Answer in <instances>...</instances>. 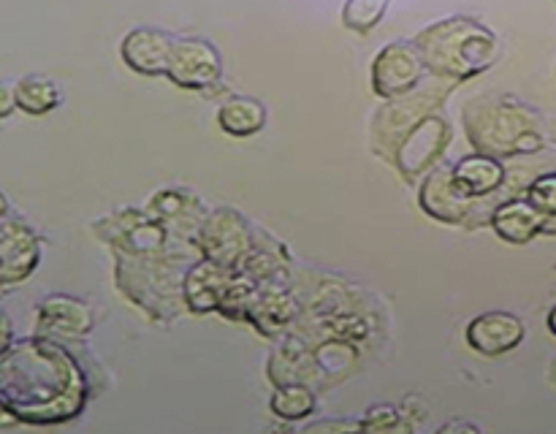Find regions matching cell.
Here are the masks:
<instances>
[{
  "label": "cell",
  "instance_id": "12",
  "mask_svg": "<svg viewBox=\"0 0 556 434\" xmlns=\"http://www.w3.org/2000/svg\"><path fill=\"white\" fill-rule=\"evenodd\" d=\"M36 334L49 336H85L92 329V309L81 298L68 293H52L36 309Z\"/></svg>",
  "mask_w": 556,
  "mask_h": 434
},
{
  "label": "cell",
  "instance_id": "7",
  "mask_svg": "<svg viewBox=\"0 0 556 434\" xmlns=\"http://www.w3.org/2000/svg\"><path fill=\"white\" fill-rule=\"evenodd\" d=\"M451 139H454V130H451L448 119L443 114H429L400 144V150L394 155L396 168L405 174V179L421 177V174H427L443 157Z\"/></svg>",
  "mask_w": 556,
  "mask_h": 434
},
{
  "label": "cell",
  "instance_id": "28",
  "mask_svg": "<svg viewBox=\"0 0 556 434\" xmlns=\"http://www.w3.org/2000/svg\"><path fill=\"white\" fill-rule=\"evenodd\" d=\"M9 215V199L3 195V190H0V217Z\"/></svg>",
  "mask_w": 556,
  "mask_h": 434
},
{
  "label": "cell",
  "instance_id": "14",
  "mask_svg": "<svg viewBox=\"0 0 556 434\" xmlns=\"http://www.w3.org/2000/svg\"><path fill=\"white\" fill-rule=\"evenodd\" d=\"M543 220H546V215L535 209L525 199V193L510 195V199H505L503 204L489 212V222H492L494 233L508 244H530L532 239L541 237Z\"/></svg>",
  "mask_w": 556,
  "mask_h": 434
},
{
  "label": "cell",
  "instance_id": "9",
  "mask_svg": "<svg viewBox=\"0 0 556 434\" xmlns=\"http://www.w3.org/2000/svg\"><path fill=\"white\" fill-rule=\"evenodd\" d=\"M424 68L421 54L416 52L413 41H391L375 54L372 60V90L380 98H400L421 85Z\"/></svg>",
  "mask_w": 556,
  "mask_h": 434
},
{
  "label": "cell",
  "instance_id": "18",
  "mask_svg": "<svg viewBox=\"0 0 556 434\" xmlns=\"http://www.w3.org/2000/svg\"><path fill=\"white\" fill-rule=\"evenodd\" d=\"M63 101V92L60 87L54 85L52 79L47 76H22L20 81L14 85V103L20 112L30 114V117H41V114L54 112Z\"/></svg>",
  "mask_w": 556,
  "mask_h": 434
},
{
  "label": "cell",
  "instance_id": "6",
  "mask_svg": "<svg viewBox=\"0 0 556 434\" xmlns=\"http://www.w3.org/2000/svg\"><path fill=\"white\" fill-rule=\"evenodd\" d=\"M166 76L182 90H210L220 81V52L204 38H174Z\"/></svg>",
  "mask_w": 556,
  "mask_h": 434
},
{
  "label": "cell",
  "instance_id": "21",
  "mask_svg": "<svg viewBox=\"0 0 556 434\" xmlns=\"http://www.w3.org/2000/svg\"><path fill=\"white\" fill-rule=\"evenodd\" d=\"M525 199L546 217L556 215V171L538 174L535 179H530L525 188Z\"/></svg>",
  "mask_w": 556,
  "mask_h": 434
},
{
  "label": "cell",
  "instance_id": "5",
  "mask_svg": "<svg viewBox=\"0 0 556 434\" xmlns=\"http://www.w3.org/2000/svg\"><path fill=\"white\" fill-rule=\"evenodd\" d=\"M199 247L206 260L233 269L253 250V231L239 212L217 209L201 226Z\"/></svg>",
  "mask_w": 556,
  "mask_h": 434
},
{
  "label": "cell",
  "instance_id": "4",
  "mask_svg": "<svg viewBox=\"0 0 556 434\" xmlns=\"http://www.w3.org/2000/svg\"><path fill=\"white\" fill-rule=\"evenodd\" d=\"M438 79V76H434ZM454 81L438 79L434 87H413L410 92L400 98H389L386 106L372 119V146L378 155L394 161L396 150L405 141V136L421 123L424 117L434 114V108L443 106L445 98L454 92Z\"/></svg>",
  "mask_w": 556,
  "mask_h": 434
},
{
  "label": "cell",
  "instance_id": "3",
  "mask_svg": "<svg viewBox=\"0 0 556 434\" xmlns=\"http://www.w3.org/2000/svg\"><path fill=\"white\" fill-rule=\"evenodd\" d=\"M413 47L421 54L424 68L454 85L492 68L500 54L497 36L470 16H451L424 27Z\"/></svg>",
  "mask_w": 556,
  "mask_h": 434
},
{
  "label": "cell",
  "instance_id": "2",
  "mask_svg": "<svg viewBox=\"0 0 556 434\" xmlns=\"http://www.w3.org/2000/svg\"><path fill=\"white\" fill-rule=\"evenodd\" d=\"M465 130L476 152L492 157L538 155L548 144L543 114L514 95H481L465 106Z\"/></svg>",
  "mask_w": 556,
  "mask_h": 434
},
{
  "label": "cell",
  "instance_id": "22",
  "mask_svg": "<svg viewBox=\"0 0 556 434\" xmlns=\"http://www.w3.org/2000/svg\"><path fill=\"white\" fill-rule=\"evenodd\" d=\"M358 429H362V432H410V423L402 421V416L394 407L375 405L372 410L367 412V418L358 421Z\"/></svg>",
  "mask_w": 556,
  "mask_h": 434
},
{
  "label": "cell",
  "instance_id": "24",
  "mask_svg": "<svg viewBox=\"0 0 556 434\" xmlns=\"http://www.w3.org/2000/svg\"><path fill=\"white\" fill-rule=\"evenodd\" d=\"M16 108L14 103V85H9V81H0V119L11 117Z\"/></svg>",
  "mask_w": 556,
  "mask_h": 434
},
{
  "label": "cell",
  "instance_id": "11",
  "mask_svg": "<svg viewBox=\"0 0 556 434\" xmlns=\"http://www.w3.org/2000/svg\"><path fill=\"white\" fill-rule=\"evenodd\" d=\"M418 201H421V209L440 222H465L478 204L476 199H467L456 188L454 177H451V166L429 168Z\"/></svg>",
  "mask_w": 556,
  "mask_h": 434
},
{
  "label": "cell",
  "instance_id": "15",
  "mask_svg": "<svg viewBox=\"0 0 556 434\" xmlns=\"http://www.w3.org/2000/svg\"><path fill=\"white\" fill-rule=\"evenodd\" d=\"M451 177L454 184L467 195V199L483 201L492 193H497L505 182H508V171H505L503 161L483 152H472L456 161L451 166Z\"/></svg>",
  "mask_w": 556,
  "mask_h": 434
},
{
  "label": "cell",
  "instance_id": "17",
  "mask_svg": "<svg viewBox=\"0 0 556 434\" xmlns=\"http://www.w3.org/2000/svg\"><path fill=\"white\" fill-rule=\"evenodd\" d=\"M217 125H220L223 133L237 136V139L255 136L261 133L266 125V106L258 98L231 95L228 101L220 103V108H217Z\"/></svg>",
  "mask_w": 556,
  "mask_h": 434
},
{
  "label": "cell",
  "instance_id": "20",
  "mask_svg": "<svg viewBox=\"0 0 556 434\" xmlns=\"http://www.w3.org/2000/svg\"><path fill=\"white\" fill-rule=\"evenodd\" d=\"M386 9H389V0H348L345 11H342V20L351 30L367 33L383 20Z\"/></svg>",
  "mask_w": 556,
  "mask_h": 434
},
{
  "label": "cell",
  "instance_id": "23",
  "mask_svg": "<svg viewBox=\"0 0 556 434\" xmlns=\"http://www.w3.org/2000/svg\"><path fill=\"white\" fill-rule=\"evenodd\" d=\"M304 432H362L358 429V421H315L304 426Z\"/></svg>",
  "mask_w": 556,
  "mask_h": 434
},
{
  "label": "cell",
  "instance_id": "10",
  "mask_svg": "<svg viewBox=\"0 0 556 434\" xmlns=\"http://www.w3.org/2000/svg\"><path fill=\"white\" fill-rule=\"evenodd\" d=\"M525 320L514 312H503V309L478 315V318H472L470 326H467V345L476 353H481V356L492 358L514 353L516 347L525 342Z\"/></svg>",
  "mask_w": 556,
  "mask_h": 434
},
{
  "label": "cell",
  "instance_id": "1",
  "mask_svg": "<svg viewBox=\"0 0 556 434\" xmlns=\"http://www.w3.org/2000/svg\"><path fill=\"white\" fill-rule=\"evenodd\" d=\"M87 378L79 361L49 336L11 340L0 353V410L22 423L52 426L79 416Z\"/></svg>",
  "mask_w": 556,
  "mask_h": 434
},
{
  "label": "cell",
  "instance_id": "13",
  "mask_svg": "<svg viewBox=\"0 0 556 434\" xmlns=\"http://www.w3.org/2000/svg\"><path fill=\"white\" fill-rule=\"evenodd\" d=\"M174 38L168 33L155 30V27H136L123 38V54L125 65L134 68L136 74L144 76H166L168 52H172Z\"/></svg>",
  "mask_w": 556,
  "mask_h": 434
},
{
  "label": "cell",
  "instance_id": "29",
  "mask_svg": "<svg viewBox=\"0 0 556 434\" xmlns=\"http://www.w3.org/2000/svg\"><path fill=\"white\" fill-rule=\"evenodd\" d=\"M552 136H554V141H556V123H554V130H552Z\"/></svg>",
  "mask_w": 556,
  "mask_h": 434
},
{
  "label": "cell",
  "instance_id": "8",
  "mask_svg": "<svg viewBox=\"0 0 556 434\" xmlns=\"http://www.w3.org/2000/svg\"><path fill=\"white\" fill-rule=\"evenodd\" d=\"M41 264V237L22 217H0V288L20 285Z\"/></svg>",
  "mask_w": 556,
  "mask_h": 434
},
{
  "label": "cell",
  "instance_id": "27",
  "mask_svg": "<svg viewBox=\"0 0 556 434\" xmlns=\"http://www.w3.org/2000/svg\"><path fill=\"white\" fill-rule=\"evenodd\" d=\"M546 326H548V331H552V334L556 336V304L552 309H548V315H546Z\"/></svg>",
  "mask_w": 556,
  "mask_h": 434
},
{
  "label": "cell",
  "instance_id": "26",
  "mask_svg": "<svg viewBox=\"0 0 556 434\" xmlns=\"http://www.w3.org/2000/svg\"><path fill=\"white\" fill-rule=\"evenodd\" d=\"M456 429H462V432H478L476 423H445L440 432H456Z\"/></svg>",
  "mask_w": 556,
  "mask_h": 434
},
{
  "label": "cell",
  "instance_id": "16",
  "mask_svg": "<svg viewBox=\"0 0 556 434\" xmlns=\"http://www.w3.org/2000/svg\"><path fill=\"white\" fill-rule=\"evenodd\" d=\"M237 271L228 266H217L212 260H199L193 269L185 275V302L193 312H210V309L220 307L223 296H226L228 285L233 282Z\"/></svg>",
  "mask_w": 556,
  "mask_h": 434
},
{
  "label": "cell",
  "instance_id": "25",
  "mask_svg": "<svg viewBox=\"0 0 556 434\" xmlns=\"http://www.w3.org/2000/svg\"><path fill=\"white\" fill-rule=\"evenodd\" d=\"M11 340H14V326H11L9 315L0 309V353L11 345Z\"/></svg>",
  "mask_w": 556,
  "mask_h": 434
},
{
  "label": "cell",
  "instance_id": "19",
  "mask_svg": "<svg viewBox=\"0 0 556 434\" xmlns=\"http://www.w3.org/2000/svg\"><path fill=\"white\" fill-rule=\"evenodd\" d=\"M271 412L286 421H299L315 410V394L302 383H286L275 391L269 401Z\"/></svg>",
  "mask_w": 556,
  "mask_h": 434
}]
</instances>
